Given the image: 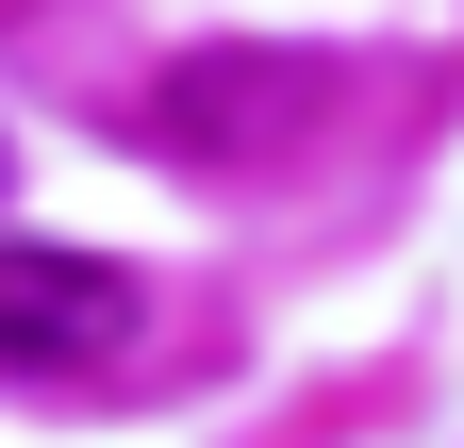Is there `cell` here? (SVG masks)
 Here are the masks:
<instances>
[{"mask_svg":"<svg viewBox=\"0 0 464 448\" xmlns=\"http://www.w3.org/2000/svg\"><path fill=\"white\" fill-rule=\"evenodd\" d=\"M116 349H133V266L0 249V365H116Z\"/></svg>","mask_w":464,"mask_h":448,"instance_id":"obj_1","label":"cell"}]
</instances>
